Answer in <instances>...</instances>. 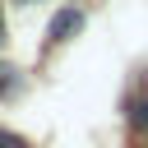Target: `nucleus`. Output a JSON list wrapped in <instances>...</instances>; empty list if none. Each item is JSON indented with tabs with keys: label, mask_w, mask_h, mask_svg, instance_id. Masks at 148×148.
<instances>
[{
	"label": "nucleus",
	"mask_w": 148,
	"mask_h": 148,
	"mask_svg": "<svg viewBox=\"0 0 148 148\" xmlns=\"http://www.w3.org/2000/svg\"><path fill=\"white\" fill-rule=\"evenodd\" d=\"M79 28H83V9H74V5H65V9H60V14L51 18V28H46V37H51V42H69V37H74Z\"/></svg>",
	"instance_id": "nucleus-1"
},
{
	"label": "nucleus",
	"mask_w": 148,
	"mask_h": 148,
	"mask_svg": "<svg viewBox=\"0 0 148 148\" xmlns=\"http://www.w3.org/2000/svg\"><path fill=\"white\" fill-rule=\"evenodd\" d=\"M134 125H139V130H143V134H148V97H143V102H139V106H134Z\"/></svg>",
	"instance_id": "nucleus-2"
},
{
	"label": "nucleus",
	"mask_w": 148,
	"mask_h": 148,
	"mask_svg": "<svg viewBox=\"0 0 148 148\" xmlns=\"http://www.w3.org/2000/svg\"><path fill=\"white\" fill-rule=\"evenodd\" d=\"M0 148H28L18 134H9V130H0Z\"/></svg>",
	"instance_id": "nucleus-3"
},
{
	"label": "nucleus",
	"mask_w": 148,
	"mask_h": 148,
	"mask_svg": "<svg viewBox=\"0 0 148 148\" xmlns=\"http://www.w3.org/2000/svg\"><path fill=\"white\" fill-rule=\"evenodd\" d=\"M0 32H5V23H0Z\"/></svg>",
	"instance_id": "nucleus-4"
}]
</instances>
